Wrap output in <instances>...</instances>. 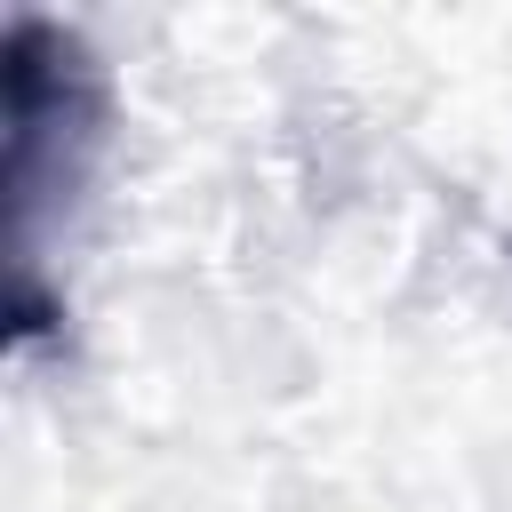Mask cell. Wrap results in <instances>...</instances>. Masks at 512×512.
I'll return each mask as SVG.
<instances>
[{"label":"cell","mask_w":512,"mask_h":512,"mask_svg":"<svg viewBox=\"0 0 512 512\" xmlns=\"http://www.w3.org/2000/svg\"><path fill=\"white\" fill-rule=\"evenodd\" d=\"M0 80H8V208L24 224L48 184L80 176V152L96 144V120H104V80H96V56L40 16L8 24Z\"/></svg>","instance_id":"1"}]
</instances>
